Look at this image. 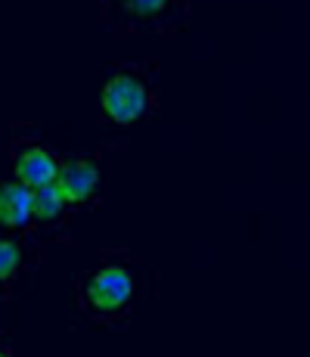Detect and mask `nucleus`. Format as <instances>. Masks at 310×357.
<instances>
[{"instance_id": "423d86ee", "label": "nucleus", "mask_w": 310, "mask_h": 357, "mask_svg": "<svg viewBox=\"0 0 310 357\" xmlns=\"http://www.w3.org/2000/svg\"><path fill=\"white\" fill-rule=\"evenodd\" d=\"M68 196L62 193L59 183H47V187L34 190V218L38 221H56L62 218V211L68 208Z\"/></svg>"}, {"instance_id": "f257e3e1", "label": "nucleus", "mask_w": 310, "mask_h": 357, "mask_svg": "<svg viewBox=\"0 0 310 357\" xmlns=\"http://www.w3.org/2000/svg\"><path fill=\"white\" fill-rule=\"evenodd\" d=\"M102 112L115 125H134L146 115L149 109V91L134 75H115L102 84Z\"/></svg>"}, {"instance_id": "f03ea898", "label": "nucleus", "mask_w": 310, "mask_h": 357, "mask_svg": "<svg viewBox=\"0 0 310 357\" xmlns=\"http://www.w3.org/2000/svg\"><path fill=\"white\" fill-rule=\"evenodd\" d=\"M134 295V280L118 264L100 267L87 283V305L96 314H118Z\"/></svg>"}, {"instance_id": "0eeeda50", "label": "nucleus", "mask_w": 310, "mask_h": 357, "mask_svg": "<svg viewBox=\"0 0 310 357\" xmlns=\"http://www.w3.org/2000/svg\"><path fill=\"white\" fill-rule=\"evenodd\" d=\"M19 267H22V249L13 239H3L0 243V277H3V283H10L16 277Z\"/></svg>"}, {"instance_id": "6e6552de", "label": "nucleus", "mask_w": 310, "mask_h": 357, "mask_svg": "<svg viewBox=\"0 0 310 357\" xmlns=\"http://www.w3.org/2000/svg\"><path fill=\"white\" fill-rule=\"evenodd\" d=\"M121 3L130 16H158L168 6V0H121Z\"/></svg>"}, {"instance_id": "7ed1b4c3", "label": "nucleus", "mask_w": 310, "mask_h": 357, "mask_svg": "<svg viewBox=\"0 0 310 357\" xmlns=\"http://www.w3.org/2000/svg\"><path fill=\"white\" fill-rule=\"evenodd\" d=\"M13 171H16V181H22L25 187L38 190V187H47V183L59 181L62 165L53 159L44 146H29V149H22V153L16 155Z\"/></svg>"}, {"instance_id": "20e7f679", "label": "nucleus", "mask_w": 310, "mask_h": 357, "mask_svg": "<svg viewBox=\"0 0 310 357\" xmlns=\"http://www.w3.org/2000/svg\"><path fill=\"white\" fill-rule=\"evenodd\" d=\"M0 221L6 230H25L34 221V190L22 181L0 187Z\"/></svg>"}, {"instance_id": "39448f33", "label": "nucleus", "mask_w": 310, "mask_h": 357, "mask_svg": "<svg viewBox=\"0 0 310 357\" xmlns=\"http://www.w3.org/2000/svg\"><path fill=\"white\" fill-rule=\"evenodd\" d=\"M56 183L68 196V202H87L100 190V168L87 159H72L62 165Z\"/></svg>"}]
</instances>
